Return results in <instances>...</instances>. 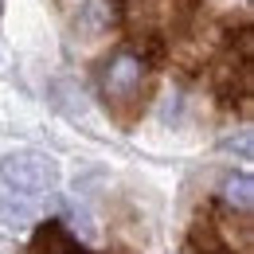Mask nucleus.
Wrapping results in <instances>:
<instances>
[{"label": "nucleus", "instance_id": "obj_1", "mask_svg": "<svg viewBox=\"0 0 254 254\" xmlns=\"http://www.w3.org/2000/svg\"><path fill=\"white\" fill-rule=\"evenodd\" d=\"M59 160L47 157V153H35V149H20V153H8L0 160V180L4 188L16 191V195H43V191L59 188Z\"/></svg>", "mask_w": 254, "mask_h": 254}, {"label": "nucleus", "instance_id": "obj_2", "mask_svg": "<svg viewBox=\"0 0 254 254\" xmlns=\"http://www.w3.org/2000/svg\"><path fill=\"white\" fill-rule=\"evenodd\" d=\"M145 74H149V63H145L137 51H129V47L114 51L110 63L102 66V94H106V102H110L122 118H129V110L141 102Z\"/></svg>", "mask_w": 254, "mask_h": 254}, {"label": "nucleus", "instance_id": "obj_3", "mask_svg": "<svg viewBox=\"0 0 254 254\" xmlns=\"http://www.w3.org/2000/svg\"><path fill=\"white\" fill-rule=\"evenodd\" d=\"M32 254H90V251L78 247V239L59 219H47V223H39V231L32 235Z\"/></svg>", "mask_w": 254, "mask_h": 254}, {"label": "nucleus", "instance_id": "obj_4", "mask_svg": "<svg viewBox=\"0 0 254 254\" xmlns=\"http://www.w3.org/2000/svg\"><path fill=\"white\" fill-rule=\"evenodd\" d=\"M188 251L191 254H235L227 247V239L219 235V227L211 219H195L188 231Z\"/></svg>", "mask_w": 254, "mask_h": 254}, {"label": "nucleus", "instance_id": "obj_5", "mask_svg": "<svg viewBox=\"0 0 254 254\" xmlns=\"http://www.w3.org/2000/svg\"><path fill=\"white\" fill-rule=\"evenodd\" d=\"M223 203L231 207V211H239V215H251V207H254V180L247 176V172H231L227 180H223Z\"/></svg>", "mask_w": 254, "mask_h": 254}, {"label": "nucleus", "instance_id": "obj_6", "mask_svg": "<svg viewBox=\"0 0 254 254\" xmlns=\"http://www.w3.org/2000/svg\"><path fill=\"white\" fill-rule=\"evenodd\" d=\"M32 219H35V207L28 199H16V195H4V199H0V223H4V227L24 231Z\"/></svg>", "mask_w": 254, "mask_h": 254}, {"label": "nucleus", "instance_id": "obj_7", "mask_svg": "<svg viewBox=\"0 0 254 254\" xmlns=\"http://www.w3.org/2000/svg\"><path fill=\"white\" fill-rule=\"evenodd\" d=\"M0 16H4V0H0Z\"/></svg>", "mask_w": 254, "mask_h": 254}]
</instances>
